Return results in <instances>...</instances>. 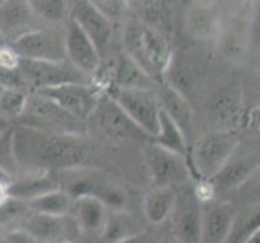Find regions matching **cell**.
<instances>
[{"mask_svg": "<svg viewBox=\"0 0 260 243\" xmlns=\"http://www.w3.org/2000/svg\"><path fill=\"white\" fill-rule=\"evenodd\" d=\"M223 12L213 0L190 2L184 15V29L190 39L199 43H219L224 31Z\"/></svg>", "mask_w": 260, "mask_h": 243, "instance_id": "obj_11", "label": "cell"}, {"mask_svg": "<svg viewBox=\"0 0 260 243\" xmlns=\"http://www.w3.org/2000/svg\"><path fill=\"white\" fill-rule=\"evenodd\" d=\"M176 0H137V16L169 34L173 28Z\"/></svg>", "mask_w": 260, "mask_h": 243, "instance_id": "obj_26", "label": "cell"}, {"mask_svg": "<svg viewBox=\"0 0 260 243\" xmlns=\"http://www.w3.org/2000/svg\"><path fill=\"white\" fill-rule=\"evenodd\" d=\"M122 51L156 83L165 79V75L173 60L171 36L143 21L140 16L128 15L122 23L120 32Z\"/></svg>", "mask_w": 260, "mask_h": 243, "instance_id": "obj_2", "label": "cell"}, {"mask_svg": "<svg viewBox=\"0 0 260 243\" xmlns=\"http://www.w3.org/2000/svg\"><path fill=\"white\" fill-rule=\"evenodd\" d=\"M2 89H4V88H2V86H0V93H2Z\"/></svg>", "mask_w": 260, "mask_h": 243, "instance_id": "obj_42", "label": "cell"}, {"mask_svg": "<svg viewBox=\"0 0 260 243\" xmlns=\"http://www.w3.org/2000/svg\"><path fill=\"white\" fill-rule=\"evenodd\" d=\"M73 196L65 191L63 188H55L51 191H46L39 196L28 201V206L35 213H44V214H69L72 208Z\"/></svg>", "mask_w": 260, "mask_h": 243, "instance_id": "obj_30", "label": "cell"}, {"mask_svg": "<svg viewBox=\"0 0 260 243\" xmlns=\"http://www.w3.org/2000/svg\"><path fill=\"white\" fill-rule=\"evenodd\" d=\"M190 2H195V0H190Z\"/></svg>", "mask_w": 260, "mask_h": 243, "instance_id": "obj_43", "label": "cell"}, {"mask_svg": "<svg viewBox=\"0 0 260 243\" xmlns=\"http://www.w3.org/2000/svg\"><path fill=\"white\" fill-rule=\"evenodd\" d=\"M247 243H260V227H258V229L254 233H252V237L249 238Z\"/></svg>", "mask_w": 260, "mask_h": 243, "instance_id": "obj_39", "label": "cell"}, {"mask_svg": "<svg viewBox=\"0 0 260 243\" xmlns=\"http://www.w3.org/2000/svg\"><path fill=\"white\" fill-rule=\"evenodd\" d=\"M69 214L75 219L81 235L101 237L109 221L111 208L100 198L81 194L73 198Z\"/></svg>", "mask_w": 260, "mask_h": 243, "instance_id": "obj_17", "label": "cell"}, {"mask_svg": "<svg viewBox=\"0 0 260 243\" xmlns=\"http://www.w3.org/2000/svg\"><path fill=\"white\" fill-rule=\"evenodd\" d=\"M239 136L231 130L207 133L189 146V164L195 178H211L238 151Z\"/></svg>", "mask_w": 260, "mask_h": 243, "instance_id": "obj_3", "label": "cell"}, {"mask_svg": "<svg viewBox=\"0 0 260 243\" xmlns=\"http://www.w3.org/2000/svg\"><path fill=\"white\" fill-rule=\"evenodd\" d=\"M38 91L51 97L62 109L83 122L89 120L104 93L93 81H70V83H62L57 86L38 89Z\"/></svg>", "mask_w": 260, "mask_h": 243, "instance_id": "obj_9", "label": "cell"}, {"mask_svg": "<svg viewBox=\"0 0 260 243\" xmlns=\"http://www.w3.org/2000/svg\"><path fill=\"white\" fill-rule=\"evenodd\" d=\"M238 208L231 201L211 199L202 205V241L224 243L233 230Z\"/></svg>", "mask_w": 260, "mask_h": 243, "instance_id": "obj_16", "label": "cell"}, {"mask_svg": "<svg viewBox=\"0 0 260 243\" xmlns=\"http://www.w3.org/2000/svg\"><path fill=\"white\" fill-rule=\"evenodd\" d=\"M0 169L12 178L18 177L23 170L15 152V125L0 133Z\"/></svg>", "mask_w": 260, "mask_h": 243, "instance_id": "obj_31", "label": "cell"}, {"mask_svg": "<svg viewBox=\"0 0 260 243\" xmlns=\"http://www.w3.org/2000/svg\"><path fill=\"white\" fill-rule=\"evenodd\" d=\"M59 177L57 172H29L28 175H18L10 180L8 191L10 196L21 201H29L46 191L59 188Z\"/></svg>", "mask_w": 260, "mask_h": 243, "instance_id": "obj_20", "label": "cell"}, {"mask_svg": "<svg viewBox=\"0 0 260 243\" xmlns=\"http://www.w3.org/2000/svg\"><path fill=\"white\" fill-rule=\"evenodd\" d=\"M8 185H10V180H0V205H2V202H5L8 198H10Z\"/></svg>", "mask_w": 260, "mask_h": 243, "instance_id": "obj_37", "label": "cell"}, {"mask_svg": "<svg viewBox=\"0 0 260 243\" xmlns=\"http://www.w3.org/2000/svg\"><path fill=\"white\" fill-rule=\"evenodd\" d=\"M65 51L67 59L93 81V76L101 67L103 57L91 37L72 18L65 24Z\"/></svg>", "mask_w": 260, "mask_h": 243, "instance_id": "obj_14", "label": "cell"}, {"mask_svg": "<svg viewBox=\"0 0 260 243\" xmlns=\"http://www.w3.org/2000/svg\"><path fill=\"white\" fill-rule=\"evenodd\" d=\"M154 89H156L161 109L165 110L169 117H173L187 135L193 122V109H192V104L189 102V97L184 96L181 91H177L176 88H173L169 83H166V81L156 83Z\"/></svg>", "mask_w": 260, "mask_h": 243, "instance_id": "obj_19", "label": "cell"}, {"mask_svg": "<svg viewBox=\"0 0 260 243\" xmlns=\"http://www.w3.org/2000/svg\"><path fill=\"white\" fill-rule=\"evenodd\" d=\"M260 227V202L258 205H244L242 209L236 211L233 230L228 241L247 243L257 229Z\"/></svg>", "mask_w": 260, "mask_h": 243, "instance_id": "obj_29", "label": "cell"}, {"mask_svg": "<svg viewBox=\"0 0 260 243\" xmlns=\"http://www.w3.org/2000/svg\"><path fill=\"white\" fill-rule=\"evenodd\" d=\"M174 232L179 241L199 243L202 241V202L193 188H187L176 198L173 211Z\"/></svg>", "mask_w": 260, "mask_h": 243, "instance_id": "obj_15", "label": "cell"}, {"mask_svg": "<svg viewBox=\"0 0 260 243\" xmlns=\"http://www.w3.org/2000/svg\"><path fill=\"white\" fill-rule=\"evenodd\" d=\"M12 125H15V122L12 118H8L7 115H4L2 112H0V133L5 132V130L10 128Z\"/></svg>", "mask_w": 260, "mask_h": 243, "instance_id": "obj_38", "label": "cell"}, {"mask_svg": "<svg viewBox=\"0 0 260 243\" xmlns=\"http://www.w3.org/2000/svg\"><path fill=\"white\" fill-rule=\"evenodd\" d=\"M13 51L23 59L46 60V62H62L67 60L65 51V26L63 31L59 26L43 24L36 29L26 32L10 44Z\"/></svg>", "mask_w": 260, "mask_h": 243, "instance_id": "obj_8", "label": "cell"}, {"mask_svg": "<svg viewBox=\"0 0 260 243\" xmlns=\"http://www.w3.org/2000/svg\"><path fill=\"white\" fill-rule=\"evenodd\" d=\"M35 15L49 26H65L70 20L72 0H26Z\"/></svg>", "mask_w": 260, "mask_h": 243, "instance_id": "obj_28", "label": "cell"}, {"mask_svg": "<svg viewBox=\"0 0 260 243\" xmlns=\"http://www.w3.org/2000/svg\"><path fill=\"white\" fill-rule=\"evenodd\" d=\"M5 2H7V0H0V7H2V5H4Z\"/></svg>", "mask_w": 260, "mask_h": 243, "instance_id": "obj_41", "label": "cell"}, {"mask_svg": "<svg viewBox=\"0 0 260 243\" xmlns=\"http://www.w3.org/2000/svg\"><path fill=\"white\" fill-rule=\"evenodd\" d=\"M5 46H8V43H7L5 36L2 34V31H0V47H5Z\"/></svg>", "mask_w": 260, "mask_h": 243, "instance_id": "obj_40", "label": "cell"}, {"mask_svg": "<svg viewBox=\"0 0 260 243\" xmlns=\"http://www.w3.org/2000/svg\"><path fill=\"white\" fill-rule=\"evenodd\" d=\"M142 233V227L137 219L125 213L124 209H112L109 214V221L106 225L104 233L101 238L106 241H125L128 238H134Z\"/></svg>", "mask_w": 260, "mask_h": 243, "instance_id": "obj_27", "label": "cell"}, {"mask_svg": "<svg viewBox=\"0 0 260 243\" xmlns=\"http://www.w3.org/2000/svg\"><path fill=\"white\" fill-rule=\"evenodd\" d=\"M241 124L250 136L260 138V104L252 105L242 113Z\"/></svg>", "mask_w": 260, "mask_h": 243, "instance_id": "obj_35", "label": "cell"}, {"mask_svg": "<svg viewBox=\"0 0 260 243\" xmlns=\"http://www.w3.org/2000/svg\"><path fill=\"white\" fill-rule=\"evenodd\" d=\"M28 94L29 91L26 89H20V88H4L2 93H0V112L7 115L8 118H12L16 122L23 110L24 105L28 101Z\"/></svg>", "mask_w": 260, "mask_h": 243, "instance_id": "obj_32", "label": "cell"}, {"mask_svg": "<svg viewBox=\"0 0 260 243\" xmlns=\"http://www.w3.org/2000/svg\"><path fill=\"white\" fill-rule=\"evenodd\" d=\"M242 205H258L260 202V166L252 172L246 182L233 190Z\"/></svg>", "mask_w": 260, "mask_h": 243, "instance_id": "obj_34", "label": "cell"}, {"mask_svg": "<svg viewBox=\"0 0 260 243\" xmlns=\"http://www.w3.org/2000/svg\"><path fill=\"white\" fill-rule=\"evenodd\" d=\"M15 152L23 170L62 172L81 167L88 159L83 135L52 133L15 124Z\"/></svg>", "mask_w": 260, "mask_h": 243, "instance_id": "obj_1", "label": "cell"}, {"mask_svg": "<svg viewBox=\"0 0 260 243\" xmlns=\"http://www.w3.org/2000/svg\"><path fill=\"white\" fill-rule=\"evenodd\" d=\"M124 109L128 117L150 138L156 135L159 127L161 105L154 88L109 86L104 89Z\"/></svg>", "mask_w": 260, "mask_h": 243, "instance_id": "obj_5", "label": "cell"}, {"mask_svg": "<svg viewBox=\"0 0 260 243\" xmlns=\"http://www.w3.org/2000/svg\"><path fill=\"white\" fill-rule=\"evenodd\" d=\"M207 109L210 115L223 124L241 122L242 118V96L238 88L224 86L219 88L210 96L207 102Z\"/></svg>", "mask_w": 260, "mask_h": 243, "instance_id": "obj_21", "label": "cell"}, {"mask_svg": "<svg viewBox=\"0 0 260 243\" xmlns=\"http://www.w3.org/2000/svg\"><path fill=\"white\" fill-rule=\"evenodd\" d=\"M89 120H94L96 127L106 136L114 138V140H150V136L128 117V113L106 91L103 93Z\"/></svg>", "mask_w": 260, "mask_h": 243, "instance_id": "obj_10", "label": "cell"}, {"mask_svg": "<svg viewBox=\"0 0 260 243\" xmlns=\"http://www.w3.org/2000/svg\"><path fill=\"white\" fill-rule=\"evenodd\" d=\"M24 227L36 241H73L81 237L78 225L70 214L31 213L24 217Z\"/></svg>", "mask_w": 260, "mask_h": 243, "instance_id": "obj_12", "label": "cell"}, {"mask_svg": "<svg viewBox=\"0 0 260 243\" xmlns=\"http://www.w3.org/2000/svg\"><path fill=\"white\" fill-rule=\"evenodd\" d=\"M150 141L161 146V148L182 154L185 157H187V154H189V143H187L185 132L181 128V125H179L173 117H169L162 109L159 113L158 132L156 135L150 138Z\"/></svg>", "mask_w": 260, "mask_h": 243, "instance_id": "obj_25", "label": "cell"}, {"mask_svg": "<svg viewBox=\"0 0 260 243\" xmlns=\"http://www.w3.org/2000/svg\"><path fill=\"white\" fill-rule=\"evenodd\" d=\"M177 193L168 186H154L143 198V214L150 224L159 225L173 216Z\"/></svg>", "mask_w": 260, "mask_h": 243, "instance_id": "obj_23", "label": "cell"}, {"mask_svg": "<svg viewBox=\"0 0 260 243\" xmlns=\"http://www.w3.org/2000/svg\"><path fill=\"white\" fill-rule=\"evenodd\" d=\"M0 237H2V233H0Z\"/></svg>", "mask_w": 260, "mask_h": 243, "instance_id": "obj_44", "label": "cell"}, {"mask_svg": "<svg viewBox=\"0 0 260 243\" xmlns=\"http://www.w3.org/2000/svg\"><path fill=\"white\" fill-rule=\"evenodd\" d=\"M15 124L29 125L52 133L70 135H83L86 130V122L73 117L51 97L41 94L39 91H31L28 94L24 110Z\"/></svg>", "mask_w": 260, "mask_h": 243, "instance_id": "obj_4", "label": "cell"}, {"mask_svg": "<svg viewBox=\"0 0 260 243\" xmlns=\"http://www.w3.org/2000/svg\"><path fill=\"white\" fill-rule=\"evenodd\" d=\"M70 18L78 23L80 28L91 37L101 57H106L109 54L114 36V26H116L109 18H106L88 0H72Z\"/></svg>", "mask_w": 260, "mask_h": 243, "instance_id": "obj_13", "label": "cell"}, {"mask_svg": "<svg viewBox=\"0 0 260 243\" xmlns=\"http://www.w3.org/2000/svg\"><path fill=\"white\" fill-rule=\"evenodd\" d=\"M114 24H122L130 15L128 0H88Z\"/></svg>", "mask_w": 260, "mask_h": 243, "instance_id": "obj_33", "label": "cell"}, {"mask_svg": "<svg viewBox=\"0 0 260 243\" xmlns=\"http://www.w3.org/2000/svg\"><path fill=\"white\" fill-rule=\"evenodd\" d=\"M260 166V160L257 157H236V152L233 157L221 167V170L210 178L216 190H236L238 186L247 180V177L254 172Z\"/></svg>", "mask_w": 260, "mask_h": 243, "instance_id": "obj_22", "label": "cell"}, {"mask_svg": "<svg viewBox=\"0 0 260 243\" xmlns=\"http://www.w3.org/2000/svg\"><path fill=\"white\" fill-rule=\"evenodd\" d=\"M18 68L29 93L70 81H91V78L80 71L69 59L62 62H46L20 57Z\"/></svg>", "mask_w": 260, "mask_h": 243, "instance_id": "obj_7", "label": "cell"}, {"mask_svg": "<svg viewBox=\"0 0 260 243\" xmlns=\"http://www.w3.org/2000/svg\"><path fill=\"white\" fill-rule=\"evenodd\" d=\"M43 24L26 0H7L0 7V31L8 44Z\"/></svg>", "mask_w": 260, "mask_h": 243, "instance_id": "obj_18", "label": "cell"}, {"mask_svg": "<svg viewBox=\"0 0 260 243\" xmlns=\"http://www.w3.org/2000/svg\"><path fill=\"white\" fill-rule=\"evenodd\" d=\"M162 81L169 83L184 96H189V93L195 89L200 81V67L195 62L182 59V57H177L174 54Z\"/></svg>", "mask_w": 260, "mask_h": 243, "instance_id": "obj_24", "label": "cell"}, {"mask_svg": "<svg viewBox=\"0 0 260 243\" xmlns=\"http://www.w3.org/2000/svg\"><path fill=\"white\" fill-rule=\"evenodd\" d=\"M4 241H13V243H35L36 238L24 229V227H18V229H13L12 232H8L5 235H2Z\"/></svg>", "mask_w": 260, "mask_h": 243, "instance_id": "obj_36", "label": "cell"}, {"mask_svg": "<svg viewBox=\"0 0 260 243\" xmlns=\"http://www.w3.org/2000/svg\"><path fill=\"white\" fill-rule=\"evenodd\" d=\"M145 160L154 186H168L176 190L192 177L189 159L179 152L161 148L150 140L145 149Z\"/></svg>", "mask_w": 260, "mask_h": 243, "instance_id": "obj_6", "label": "cell"}]
</instances>
